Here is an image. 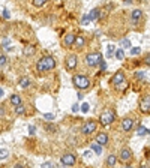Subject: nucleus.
<instances>
[{
	"instance_id": "35",
	"label": "nucleus",
	"mask_w": 150,
	"mask_h": 168,
	"mask_svg": "<svg viewBox=\"0 0 150 168\" xmlns=\"http://www.w3.org/2000/svg\"><path fill=\"white\" fill-rule=\"evenodd\" d=\"M122 47H131V42L128 39H123L122 41Z\"/></svg>"
},
{
	"instance_id": "32",
	"label": "nucleus",
	"mask_w": 150,
	"mask_h": 168,
	"mask_svg": "<svg viewBox=\"0 0 150 168\" xmlns=\"http://www.w3.org/2000/svg\"><path fill=\"white\" fill-rule=\"evenodd\" d=\"M44 117H45L47 120H54V114H53V113H45V114H44Z\"/></svg>"
},
{
	"instance_id": "46",
	"label": "nucleus",
	"mask_w": 150,
	"mask_h": 168,
	"mask_svg": "<svg viewBox=\"0 0 150 168\" xmlns=\"http://www.w3.org/2000/svg\"><path fill=\"white\" fill-rule=\"evenodd\" d=\"M2 96H3V90H2V89H0V98H2Z\"/></svg>"
},
{
	"instance_id": "34",
	"label": "nucleus",
	"mask_w": 150,
	"mask_h": 168,
	"mask_svg": "<svg viewBox=\"0 0 150 168\" xmlns=\"http://www.w3.org/2000/svg\"><path fill=\"white\" fill-rule=\"evenodd\" d=\"M81 111H83V113H87V111H89V104H87V102H84V104L81 105Z\"/></svg>"
},
{
	"instance_id": "16",
	"label": "nucleus",
	"mask_w": 150,
	"mask_h": 168,
	"mask_svg": "<svg viewBox=\"0 0 150 168\" xmlns=\"http://www.w3.org/2000/svg\"><path fill=\"white\" fill-rule=\"evenodd\" d=\"M18 86L21 87V89H27V87L30 86V80H29V77H21V78L18 80Z\"/></svg>"
},
{
	"instance_id": "4",
	"label": "nucleus",
	"mask_w": 150,
	"mask_h": 168,
	"mask_svg": "<svg viewBox=\"0 0 150 168\" xmlns=\"http://www.w3.org/2000/svg\"><path fill=\"white\" fill-rule=\"evenodd\" d=\"M114 117H116V113H114V110H105L101 117H99V123L102 126H108L110 123L114 122Z\"/></svg>"
},
{
	"instance_id": "31",
	"label": "nucleus",
	"mask_w": 150,
	"mask_h": 168,
	"mask_svg": "<svg viewBox=\"0 0 150 168\" xmlns=\"http://www.w3.org/2000/svg\"><path fill=\"white\" fill-rule=\"evenodd\" d=\"M113 53H114V47H113V45H108V47H107V56L111 57Z\"/></svg>"
},
{
	"instance_id": "37",
	"label": "nucleus",
	"mask_w": 150,
	"mask_h": 168,
	"mask_svg": "<svg viewBox=\"0 0 150 168\" xmlns=\"http://www.w3.org/2000/svg\"><path fill=\"white\" fill-rule=\"evenodd\" d=\"M29 132H30V135H35V134H36V128H35V126H29Z\"/></svg>"
},
{
	"instance_id": "24",
	"label": "nucleus",
	"mask_w": 150,
	"mask_h": 168,
	"mask_svg": "<svg viewBox=\"0 0 150 168\" xmlns=\"http://www.w3.org/2000/svg\"><path fill=\"white\" fill-rule=\"evenodd\" d=\"M45 3H47V0H33V6H38V8L44 6Z\"/></svg>"
},
{
	"instance_id": "14",
	"label": "nucleus",
	"mask_w": 150,
	"mask_h": 168,
	"mask_svg": "<svg viewBox=\"0 0 150 168\" xmlns=\"http://www.w3.org/2000/svg\"><path fill=\"white\" fill-rule=\"evenodd\" d=\"M141 17H143V11H141V9H134V11L131 12V21L135 24Z\"/></svg>"
},
{
	"instance_id": "44",
	"label": "nucleus",
	"mask_w": 150,
	"mask_h": 168,
	"mask_svg": "<svg viewBox=\"0 0 150 168\" xmlns=\"http://www.w3.org/2000/svg\"><path fill=\"white\" fill-rule=\"evenodd\" d=\"M3 45L8 48V45H9V39H5V42H3Z\"/></svg>"
},
{
	"instance_id": "25",
	"label": "nucleus",
	"mask_w": 150,
	"mask_h": 168,
	"mask_svg": "<svg viewBox=\"0 0 150 168\" xmlns=\"http://www.w3.org/2000/svg\"><path fill=\"white\" fill-rule=\"evenodd\" d=\"M131 56H137V54H140V53H141V48L140 47H134V48H131Z\"/></svg>"
},
{
	"instance_id": "17",
	"label": "nucleus",
	"mask_w": 150,
	"mask_h": 168,
	"mask_svg": "<svg viewBox=\"0 0 150 168\" xmlns=\"http://www.w3.org/2000/svg\"><path fill=\"white\" fill-rule=\"evenodd\" d=\"M84 45H86V38L81 36V35H80V36H77V39H75V47H77L78 50H81Z\"/></svg>"
},
{
	"instance_id": "8",
	"label": "nucleus",
	"mask_w": 150,
	"mask_h": 168,
	"mask_svg": "<svg viewBox=\"0 0 150 168\" xmlns=\"http://www.w3.org/2000/svg\"><path fill=\"white\" fill-rule=\"evenodd\" d=\"M125 74L122 72V71H119V72H116L114 74V77L111 78V83L114 84V86H117V87H120V86H123L125 84Z\"/></svg>"
},
{
	"instance_id": "36",
	"label": "nucleus",
	"mask_w": 150,
	"mask_h": 168,
	"mask_svg": "<svg viewBox=\"0 0 150 168\" xmlns=\"http://www.w3.org/2000/svg\"><path fill=\"white\" fill-rule=\"evenodd\" d=\"M41 168H53V164L51 162H44Z\"/></svg>"
},
{
	"instance_id": "30",
	"label": "nucleus",
	"mask_w": 150,
	"mask_h": 168,
	"mask_svg": "<svg viewBox=\"0 0 150 168\" xmlns=\"http://www.w3.org/2000/svg\"><path fill=\"white\" fill-rule=\"evenodd\" d=\"M8 155H9V153H8V150H6V149H2V150H0V159L8 158Z\"/></svg>"
},
{
	"instance_id": "15",
	"label": "nucleus",
	"mask_w": 150,
	"mask_h": 168,
	"mask_svg": "<svg viewBox=\"0 0 150 168\" xmlns=\"http://www.w3.org/2000/svg\"><path fill=\"white\" fill-rule=\"evenodd\" d=\"M9 102L14 105V107H18V105H23V98L20 95H11Z\"/></svg>"
},
{
	"instance_id": "9",
	"label": "nucleus",
	"mask_w": 150,
	"mask_h": 168,
	"mask_svg": "<svg viewBox=\"0 0 150 168\" xmlns=\"http://www.w3.org/2000/svg\"><path fill=\"white\" fill-rule=\"evenodd\" d=\"M66 69L68 71H72V69H75L77 68V65H78V57L75 56V54H69L68 57H66Z\"/></svg>"
},
{
	"instance_id": "11",
	"label": "nucleus",
	"mask_w": 150,
	"mask_h": 168,
	"mask_svg": "<svg viewBox=\"0 0 150 168\" xmlns=\"http://www.w3.org/2000/svg\"><path fill=\"white\" fill-rule=\"evenodd\" d=\"M134 125H135V120L131 119V117H125V119L122 120V128H123V131H131L132 128H134Z\"/></svg>"
},
{
	"instance_id": "3",
	"label": "nucleus",
	"mask_w": 150,
	"mask_h": 168,
	"mask_svg": "<svg viewBox=\"0 0 150 168\" xmlns=\"http://www.w3.org/2000/svg\"><path fill=\"white\" fill-rule=\"evenodd\" d=\"M102 54L101 53H89V54L86 56V63L87 66H90V68H95V66H98L102 63Z\"/></svg>"
},
{
	"instance_id": "42",
	"label": "nucleus",
	"mask_w": 150,
	"mask_h": 168,
	"mask_svg": "<svg viewBox=\"0 0 150 168\" xmlns=\"http://www.w3.org/2000/svg\"><path fill=\"white\" fill-rule=\"evenodd\" d=\"M72 111H74V113H75V111H78V105H77V104H74V105H72Z\"/></svg>"
},
{
	"instance_id": "10",
	"label": "nucleus",
	"mask_w": 150,
	"mask_h": 168,
	"mask_svg": "<svg viewBox=\"0 0 150 168\" xmlns=\"http://www.w3.org/2000/svg\"><path fill=\"white\" fill-rule=\"evenodd\" d=\"M123 162H129L131 159H132V152H131V149H128V147H123L122 150H120V156H119Z\"/></svg>"
},
{
	"instance_id": "29",
	"label": "nucleus",
	"mask_w": 150,
	"mask_h": 168,
	"mask_svg": "<svg viewBox=\"0 0 150 168\" xmlns=\"http://www.w3.org/2000/svg\"><path fill=\"white\" fill-rule=\"evenodd\" d=\"M6 63H8V57L5 54H2V56H0V66H5Z\"/></svg>"
},
{
	"instance_id": "40",
	"label": "nucleus",
	"mask_w": 150,
	"mask_h": 168,
	"mask_svg": "<svg viewBox=\"0 0 150 168\" xmlns=\"http://www.w3.org/2000/svg\"><path fill=\"white\" fill-rule=\"evenodd\" d=\"M14 168H24V164L23 162H18V164H15Z\"/></svg>"
},
{
	"instance_id": "43",
	"label": "nucleus",
	"mask_w": 150,
	"mask_h": 168,
	"mask_svg": "<svg viewBox=\"0 0 150 168\" xmlns=\"http://www.w3.org/2000/svg\"><path fill=\"white\" fill-rule=\"evenodd\" d=\"M140 168H149V167H147V164H144V162H141V164H140Z\"/></svg>"
},
{
	"instance_id": "13",
	"label": "nucleus",
	"mask_w": 150,
	"mask_h": 168,
	"mask_svg": "<svg viewBox=\"0 0 150 168\" xmlns=\"http://www.w3.org/2000/svg\"><path fill=\"white\" fill-rule=\"evenodd\" d=\"M75 39H77V36H75L74 33H68L66 36H65V39H63V42H65L66 47H72L74 44H75Z\"/></svg>"
},
{
	"instance_id": "21",
	"label": "nucleus",
	"mask_w": 150,
	"mask_h": 168,
	"mask_svg": "<svg viewBox=\"0 0 150 168\" xmlns=\"http://www.w3.org/2000/svg\"><path fill=\"white\" fill-rule=\"evenodd\" d=\"M23 53H24V56H32L33 53H35V47H33V45H29V47H26V48L23 50Z\"/></svg>"
},
{
	"instance_id": "1",
	"label": "nucleus",
	"mask_w": 150,
	"mask_h": 168,
	"mask_svg": "<svg viewBox=\"0 0 150 168\" xmlns=\"http://www.w3.org/2000/svg\"><path fill=\"white\" fill-rule=\"evenodd\" d=\"M54 68H56V60L51 56H44L42 59L38 60V63H36V69L39 71V72L50 71V69H54Z\"/></svg>"
},
{
	"instance_id": "7",
	"label": "nucleus",
	"mask_w": 150,
	"mask_h": 168,
	"mask_svg": "<svg viewBox=\"0 0 150 168\" xmlns=\"http://www.w3.org/2000/svg\"><path fill=\"white\" fill-rule=\"evenodd\" d=\"M140 111L141 113H150V95H146L140 101Z\"/></svg>"
},
{
	"instance_id": "18",
	"label": "nucleus",
	"mask_w": 150,
	"mask_h": 168,
	"mask_svg": "<svg viewBox=\"0 0 150 168\" xmlns=\"http://www.w3.org/2000/svg\"><path fill=\"white\" fill-rule=\"evenodd\" d=\"M89 15H90V20H99L101 18V9H98V8H96V9H92Z\"/></svg>"
},
{
	"instance_id": "20",
	"label": "nucleus",
	"mask_w": 150,
	"mask_h": 168,
	"mask_svg": "<svg viewBox=\"0 0 150 168\" xmlns=\"http://www.w3.org/2000/svg\"><path fill=\"white\" fill-rule=\"evenodd\" d=\"M116 162H117V156L116 155H110L107 158V165L108 167H114V165H116Z\"/></svg>"
},
{
	"instance_id": "27",
	"label": "nucleus",
	"mask_w": 150,
	"mask_h": 168,
	"mask_svg": "<svg viewBox=\"0 0 150 168\" xmlns=\"http://www.w3.org/2000/svg\"><path fill=\"white\" fill-rule=\"evenodd\" d=\"M116 57H117L119 60H123V57H125V53H123L122 48H120V50H116Z\"/></svg>"
},
{
	"instance_id": "47",
	"label": "nucleus",
	"mask_w": 150,
	"mask_h": 168,
	"mask_svg": "<svg viewBox=\"0 0 150 168\" xmlns=\"http://www.w3.org/2000/svg\"><path fill=\"white\" fill-rule=\"evenodd\" d=\"M126 168H132V167H129V165H128V167H126Z\"/></svg>"
},
{
	"instance_id": "49",
	"label": "nucleus",
	"mask_w": 150,
	"mask_h": 168,
	"mask_svg": "<svg viewBox=\"0 0 150 168\" xmlns=\"http://www.w3.org/2000/svg\"><path fill=\"white\" fill-rule=\"evenodd\" d=\"M149 135H150V132H149Z\"/></svg>"
},
{
	"instance_id": "48",
	"label": "nucleus",
	"mask_w": 150,
	"mask_h": 168,
	"mask_svg": "<svg viewBox=\"0 0 150 168\" xmlns=\"http://www.w3.org/2000/svg\"><path fill=\"white\" fill-rule=\"evenodd\" d=\"M62 168H65V167H62Z\"/></svg>"
},
{
	"instance_id": "39",
	"label": "nucleus",
	"mask_w": 150,
	"mask_h": 168,
	"mask_svg": "<svg viewBox=\"0 0 150 168\" xmlns=\"http://www.w3.org/2000/svg\"><path fill=\"white\" fill-rule=\"evenodd\" d=\"M144 63H146V65H150V53L144 57Z\"/></svg>"
},
{
	"instance_id": "38",
	"label": "nucleus",
	"mask_w": 150,
	"mask_h": 168,
	"mask_svg": "<svg viewBox=\"0 0 150 168\" xmlns=\"http://www.w3.org/2000/svg\"><path fill=\"white\" fill-rule=\"evenodd\" d=\"M2 15H3V18L8 20V18H9V11H8V9H3V14H2Z\"/></svg>"
},
{
	"instance_id": "5",
	"label": "nucleus",
	"mask_w": 150,
	"mask_h": 168,
	"mask_svg": "<svg viewBox=\"0 0 150 168\" xmlns=\"http://www.w3.org/2000/svg\"><path fill=\"white\" fill-rule=\"evenodd\" d=\"M60 161H62V164H63L65 167H72L77 162V156L74 153H65L63 156H62Z\"/></svg>"
},
{
	"instance_id": "28",
	"label": "nucleus",
	"mask_w": 150,
	"mask_h": 168,
	"mask_svg": "<svg viewBox=\"0 0 150 168\" xmlns=\"http://www.w3.org/2000/svg\"><path fill=\"white\" fill-rule=\"evenodd\" d=\"M45 131H48V132H56L57 128L53 125V123H50V125H45Z\"/></svg>"
},
{
	"instance_id": "12",
	"label": "nucleus",
	"mask_w": 150,
	"mask_h": 168,
	"mask_svg": "<svg viewBox=\"0 0 150 168\" xmlns=\"http://www.w3.org/2000/svg\"><path fill=\"white\" fill-rule=\"evenodd\" d=\"M96 143L101 144V146L108 144V134H105V132H99V134L96 135Z\"/></svg>"
},
{
	"instance_id": "41",
	"label": "nucleus",
	"mask_w": 150,
	"mask_h": 168,
	"mask_svg": "<svg viewBox=\"0 0 150 168\" xmlns=\"http://www.w3.org/2000/svg\"><path fill=\"white\" fill-rule=\"evenodd\" d=\"M0 116H5V107H3V105L0 107Z\"/></svg>"
},
{
	"instance_id": "22",
	"label": "nucleus",
	"mask_w": 150,
	"mask_h": 168,
	"mask_svg": "<svg viewBox=\"0 0 150 168\" xmlns=\"http://www.w3.org/2000/svg\"><path fill=\"white\" fill-rule=\"evenodd\" d=\"M149 132H150V131H149L147 128H144V126H140V128H138V131H137V135L143 137V135H147Z\"/></svg>"
},
{
	"instance_id": "6",
	"label": "nucleus",
	"mask_w": 150,
	"mask_h": 168,
	"mask_svg": "<svg viewBox=\"0 0 150 168\" xmlns=\"http://www.w3.org/2000/svg\"><path fill=\"white\" fill-rule=\"evenodd\" d=\"M96 126H98V123H96L95 120H87L81 131H83L84 135H90V134H93V132L96 131Z\"/></svg>"
},
{
	"instance_id": "2",
	"label": "nucleus",
	"mask_w": 150,
	"mask_h": 168,
	"mask_svg": "<svg viewBox=\"0 0 150 168\" xmlns=\"http://www.w3.org/2000/svg\"><path fill=\"white\" fill-rule=\"evenodd\" d=\"M72 83H74V86L77 87L78 90H86L87 87L90 86V80L87 78L86 75H80V74H75V75L72 77Z\"/></svg>"
},
{
	"instance_id": "45",
	"label": "nucleus",
	"mask_w": 150,
	"mask_h": 168,
	"mask_svg": "<svg viewBox=\"0 0 150 168\" xmlns=\"http://www.w3.org/2000/svg\"><path fill=\"white\" fill-rule=\"evenodd\" d=\"M84 156H86V158H90L92 153H90V152H84Z\"/></svg>"
},
{
	"instance_id": "19",
	"label": "nucleus",
	"mask_w": 150,
	"mask_h": 168,
	"mask_svg": "<svg viewBox=\"0 0 150 168\" xmlns=\"http://www.w3.org/2000/svg\"><path fill=\"white\" fill-rule=\"evenodd\" d=\"M90 149L93 150V152H95L96 155H101V153H102V147H101V144H98V143H96V141H95V143H92Z\"/></svg>"
},
{
	"instance_id": "23",
	"label": "nucleus",
	"mask_w": 150,
	"mask_h": 168,
	"mask_svg": "<svg viewBox=\"0 0 150 168\" xmlns=\"http://www.w3.org/2000/svg\"><path fill=\"white\" fill-rule=\"evenodd\" d=\"M26 113V107L24 105H18V107H15V114L17 116H21V114Z\"/></svg>"
},
{
	"instance_id": "33",
	"label": "nucleus",
	"mask_w": 150,
	"mask_h": 168,
	"mask_svg": "<svg viewBox=\"0 0 150 168\" xmlns=\"http://www.w3.org/2000/svg\"><path fill=\"white\" fill-rule=\"evenodd\" d=\"M89 21H92L90 20V15H86V17H83V20H81V23L86 26V24H89Z\"/></svg>"
},
{
	"instance_id": "26",
	"label": "nucleus",
	"mask_w": 150,
	"mask_h": 168,
	"mask_svg": "<svg viewBox=\"0 0 150 168\" xmlns=\"http://www.w3.org/2000/svg\"><path fill=\"white\" fill-rule=\"evenodd\" d=\"M135 78L144 80V78H146V72H144V71H138V72H135Z\"/></svg>"
}]
</instances>
